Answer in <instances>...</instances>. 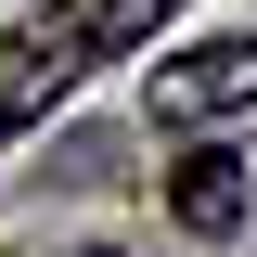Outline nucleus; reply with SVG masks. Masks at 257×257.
<instances>
[{
    "label": "nucleus",
    "mask_w": 257,
    "mask_h": 257,
    "mask_svg": "<svg viewBox=\"0 0 257 257\" xmlns=\"http://www.w3.org/2000/svg\"><path fill=\"white\" fill-rule=\"evenodd\" d=\"M180 0H39L26 26H0V128H39L90 64H128Z\"/></svg>",
    "instance_id": "f257e3e1"
},
{
    "label": "nucleus",
    "mask_w": 257,
    "mask_h": 257,
    "mask_svg": "<svg viewBox=\"0 0 257 257\" xmlns=\"http://www.w3.org/2000/svg\"><path fill=\"white\" fill-rule=\"evenodd\" d=\"M142 103H155L167 128H193V116H231V103H257V26H244V39H206V52H167L155 77H142Z\"/></svg>",
    "instance_id": "f03ea898"
},
{
    "label": "nucleus",
    "mask_w": 257,
    "mask_h": 257,
    "mask_svg": "<svg viewBox=\"0 0 257 257\" xmlns=\"http://www.w3.org/2000/svg\"><path fill=\"white\" fill-rule=\"evenodd\" d=\"M244 155H219V142H206V155H180V180H167V206H180V231H244Z\"/></svg>",
    "instance_id": "7ed1b4c3"
}]
</instances>
